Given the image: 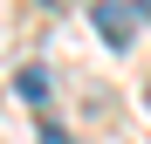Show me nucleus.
<instances>
[{
	"mask_svg": "<svg viewBox=\"0 0 151 144\" xmlns=\"http://www.w3.org/2000/svg\"><path fill=\"white\" fill-rule=\"evenodd\" d=\"M131 7H124V0H96V34H103L110 48H131Z\"/></svg>",
	"mask_w": 151,
	"mask_h": 144,
	"instance_id": "f257e3e1",
	"label": "nucleus"
},
{
	"mask_svg": "<svg viewBox=\"0 0 151 144\" xmlns=\"http://www.w3.org/2000/svg\"><path fill=\"white\" fill-rule=\"evenodd\" d=\"M21 96H28V103H41V96H48V69H21V82H14Z\"/></svg>",
	"mask_w": 151,
	"mask_h": 144,
	"instance_id": "f03ea898",
	"label": "nucleus"
},
{
	"mask_svg": "<svg viewBox=\"0 0 151 144\" xmlns=\"http://www.w3.org/2000/svg\"><path fill=\"white\" fill-rule=\"evenodd\" d=\"M41 144H69V137H62V130H41Z\"/></svg>",
	"mask_w": 151,
	"mask_h": 144,
	"instance_id": "7ed1b4c3",
	"label": "nucleus"
},
{
	"mask_svg": "<svg viewBox=\"0 0 151 144\" xmlns=\"http://www.w3.org/2000/svg\"><path fill=\"white\" fill-rule=\"evenodd\" d=\"M137 7H144V21H151V0H137Z\"/></svg>",
	"mask_w": 151,
	"mask_h": 144,
	"instance_id": "20e7f679",
	"label": "nucleus"
},
{
	"mask_svg": "<svg viewBox=\"0 0 151 144\" xmlns=\"http://www.w3.org/2000/svg\"><path fill=\"white\" fill-rule=\"evenodd\" d=\"M55 7H62V0H55Z\"/></svg>",
	"mask_w": 151,
	"mask_h": 144,
	"instance_id": "39448f33",
	"label": "nucleus"
}]
</instances>
